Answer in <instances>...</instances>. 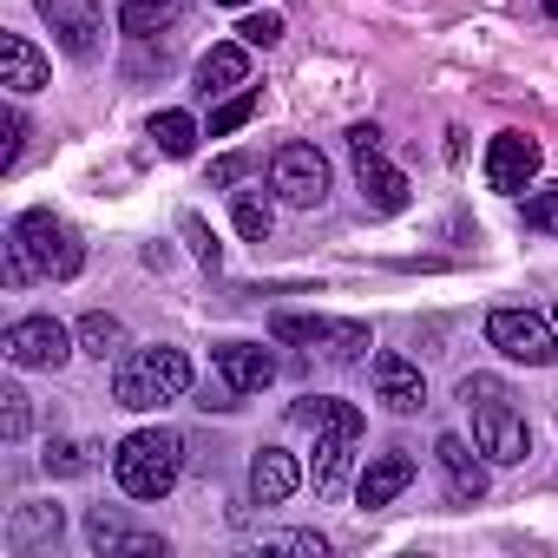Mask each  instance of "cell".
<instances>
[{"instance_id":"obj_35","label":"cell","mask_w":558,"mask_h":558,"mask_svg":"<svg viewBox=\"0 0 558 558\" xmlns=\"http://www.w3.org/2000/svg\"><path fill=\"white\" fill-rule=\"evenodd\" d=\"M250 171H256V158H250V151H230V158H210V184H217V191H230V184H243Z\"/></svg>"},{"instance_id":"obj_30","label":"cell","mask_w":558,"mask_h":558,"mask_svg":"<svg viewBox=\"0 0 558 558\" xmlns=\"http://www.w3.org/2000/svg\"><path fill=\"white\" fill-rule=\"evenodd\" d=\"M236 40H243V47H263V53H269L276 40H283V14H269V8L243 14V21H236Z\"/></svg>"},{"instance_id":"obj_32","label":"cell","mask_w":558,"mask_h":558,"mask_svg":"<svg viewBox=\"0 0 558 558\" xmlns=\"http://www.w3.org/2000/svg\"><path fill=\"white\" fill-rule=\"evenodd\" d=\"M0 276H8V290H27L34 276H40V269H34V256L21 250V236H14V230H8V243H0Z\"/></svg>"},{"instance_id":"obj_29","label":"cell","mask_w":558,"mask_h":558,"mask_svg":"<svg viewBox=\"0 0 558 558\" xmlns=\"http://www.w3.org/2000/svg\"><path fill=\"white\" fill-rule=\"evenodd\" d=\"M21 151H27V112H21V99H14L8 112H0V171H14Z\"/></svg>"},{"instance_id":"obj_25","label":"cell","mask_w":558,"mask_h":558,"mask_svg":"<svg viewBox=\"0 0 558 558\" xmlns=\"http://www.w3.org/2000/svg\"><path fill=\"white\" fill-rule=\"evenodd\" d=\"M27 434H34V395L21 381H0V440L21 447Z\"/></svg>"},{"instance_id":"obj_1","label":"cell","mask_w":558,"mask_h":558,"mask_svg":"<svg viewBox=\"0 0 558 558\" xmlns=\"http://www.w3.org/2000/svg\"><path fill=\"white\" fill-rule=\"evenodd\" d=\"M290 421L316 434L310 486H316L323 499H329V493H342V486H349V460H355V447H362V434H368L362 408H355V401H336V395H303V401L290 408Z\"/></svg>"},{"instance_id":"obj_5","label":"cell","mask_w":558,"mask_h":558,"mask_svg":"<svg viewBox=\"0 0 558 558\" xmlns=\"http://www.w3.org/2000/svg\"><path fill=\"white\" fill-rule=\"evenodd\" d=\"M14 236H21V250L34 256V269L47 276V283H73V276L86 269V243H80V230H73L53 204L21 210V217H14Z\"/></svg>"},{"instance_id":"obj_22","label":"cell","mask_w":558,"mask_h":558,"mask_svg":"<svg viewBox=\"0 0 558 558\" xmlns=\"http://www.w3.org/2000/svg\"><path fill=\"white\" fill-rule=\"evenodd\" d=\"M184 21V0H125L119 8V34L125 40H158Z\"/></svg>"},{"instance_id":"obj_27","label":"cell","mask_w":558,"mask_h":558,"mask_svg":"<svg viewBox=\"0 0 558 558\" xmlns=\"http://www.w3.org/2000/svg\"><path fill=\"white\" fill-rule=\"evenodd\" d=\"M236 230H243V243H269V230H276V204H269L263 191H236Z\"/></svg>"},{"instance_id":"obj_34","label":"cell","mask_w":558,"mask_h":558,"mask_svg":"<svg viewBox=\"0 0 558 558\" xmlns=\"http://www.w3.org/2000/svg\"><path fill=\"white\" fill-rule=\"evenodd\" d=\"M263 551H296V558H329V538L323 532H269Z\"/></svg>"},{"instance_id":"obj_23","label":"cell","mask_w":558,"mask_h":558,"mask_svg":"<svg viewBox=\"0 0 558 558\" xmlns=\"http://www.w3.org/2000/svg\"><path fill=\"white\" fill-rule=\"evenodd\" d=\"M73 336H80V349H86V355H99V362H119V355H125V323H119V316H106V310L80 316V329H73Z\"/></svg>"},{"instance_id":"obj_17","label":"cell","mask_w":558,"mask_h":558,"mask_svg":"<svg viewBox=\"0 0 558 558\" xmlns=\"http://www.w3.org/2000/svg\"><path fill=\"white\" fill-rule=\"evenodd\" d=\"M434 460H440V473H447V493H453V506H480V499H486L493 473H486V460L473 453V440H460V434H440V440H434Z\"/></svg>"},{"instance_id":"obj_6","label":"cell","mask_w":558,"mask_h":558,"mask_svg":"<svg viewBox=\"0 0 558 558\" xmlns=\"http://www.w3.org/2000/svg\"><path fill=\"white\" fill-rule=\"evenodd\" d=\"M269 336L290 342L303 355H323V362H362L375 349L368 323H336V316H303V310H276L269 316Z\"/></svg>"},{"instance_id":"obj_8","label":"cell","mask_w":558,"mask_h":558,"mask_svg":"<svg viewBox=\"0 0 558 558\" xmlns=\"http://www.w3.org/2000/svg\"><path fill=\"white\" fill-rule=\"evenodd\" d=\"M329 184H336V171H329V158H323L316 145H276V158H269V191L283 197V204L323 210V204H329Z\"/></svg>"},{"instance_id":"obj_16","label":"cell","mask_w":558,"mask_h":558,"mask_svg":"<svg viewBox=\"0 0 558 558\" xmlns=\"http://www.w3.org/2000/svg\"><path fill=\"white\" fill-rule=\"evenodd\" d=\"M210 368L223 375L230 395H263V388L276 381V355H269L263 342H217V349H210Z\"/></svg>"},{"instance_id":"obj_33","label":"cell","mask_w":558,"mask_h":558,"mask_svg":"<svg viewBox=\"0 0 558 558\" xmlns=\"http://www.w3.org/2000/svg\"><path fill=\"white\" fill-rule=\"evenodd\" d=\"M519 217H525V230H538V236H558V191H532V197L519 204Z\"/></svg>"},{"instance_id":"obj_10","label":"cell","mask_w":558,"mask_h":558,"mask_svg":"<svg viewBox=\"0 0 558 558\" xmlns=\"http://www.w3.org/2000/svg\"><path fill=\"white\" fill-rule=\"evenodd\" d=\"M34 14L53 27L60 53L99 60V47H106V8H99V0H34Z\"/></svg>"},{"instance_id":"obj_21","label":"cell","mask_w":558,"mask_h":558,"mask_svg":"<svg viewBox=\"0 0 558 558\" xmlns=\"http://www.w3.org/2000/svg\"><path fill=\"white\" fill-rule=\"evenodd\" d=\"M250 86V47L243 40H217L204 60H197V99H230V93H243Z\"/></svg>"},{"instance_id":"obj_2","label":"cell","mask_w":558,"mask_h":558,"mask_svg":"<svg viewBox=\"0 0 558 558\" xmlns=\"http://www.w3.org/2000/svg\"><path fill=\"white\" fill-rule=\"evenodd\" d=\"M460 408L473 421V447L493 460V466H525L532 453V427H525V408L512 401V388L499 375H460Z\"/></svg>"},{"instance_id":"obj_24","label":"cell","mask_w":558,"mask_h":558,"mask_svg":"<svg viewBox=\"0 0 558 558\" xmlns=\"http://www.w3.org/2000/svg\"><path fill=\"white\" fill-rule=\"evenodd\" d=\"M197 138H204V132H197L191 112H151V145H158L165 158H191Z\"/></svg>"},{"instance_id":"obj_4","label":"cell","mask_w":558,"mask_h":558,"mask_svg":"<svg viewBox=\"0 0 558 558\" xmlns=\"http://www.w3.org/2000/svg\"><path fill=\"white\" fill-rule=\"evenodd\" d=\"M112 473H119L125 499H165L178 486V473H184V440L171 427H138V434L119 440Z\"/></svg>"},{"instance_id":"obj_7","label":"cell","mask_w":558,"mask_h":558,"mask_svg":"<svg viewBox=\"0 0 558 558\" xmlns=\"http://www.w3.org/2000/svg\"><path fill=\"white\" fill-rule=\"evenodd\" d=\"M486 342L506 362H525V368H551L558 362V323L545 310H493L486 316Z\"/></svg>"},{"instance_id":"obj_3","label":"cell","mask_w":558,"mask_h":558,"mask_svg":"<svg viewBox=\"0 0 558 558\" xmlns=\"http://www.w3.org/2000/svg\"><path fill=\"white\" fill-rule=\"evenodd\" d=\"M191 395V355L171 349V342H151V349H125L119 355V375H112V401L132 408V414H151V408H171Z\"/></svg>"},{"instance_id":"obj_26","label":"cell","mask_w":558,"mask_h":558,"mask_svg":"<svg viewBox=\"0 0 558 558\" xmlns=\"http://www.w3.org/2000/svg\"><path fill=\"white\" fill-rule=\"evenodd\" d=\"M256 112H263V93H256V86L230 93L223 106H210V138H230V132H243V125H250Z\"/></svg>"},{"instance_id":"obj_11","label":"cell","mask_w":558,"mask_h":558,"mask_svg":"<svg viewBox=\"0 0 558 558\" xmlns=\"http://www.w3.org/2000/svg\"><path fill=\"white\" fill-rule=\"evenodd\" d=\"M538 165H545L538 138H525V132H493L486 138V184L499 197H525L532 178H538Z\"/></svg>"},{"instance_id":"obj_9","label":"cell","mask_w":558,"mask_h":558,"mask_svg":"<svg viewBox=\"0 0 558 558\" xmlns=\"http://www.w3.org/2000/svg\"><path fill=\"white\" fill-rule=\"evenodd\" d=\"M73 349H80V336L66 323H53V316H21V323L0 329V355L14 368H47L53 375V368L73 362Z\"/></svg>"},{"instance_id":"obj_28","label":"cell","mask_w":558,"mask_h":558,"mask_svg":"<svg viewBox=\"0 0 558 558\" xmlns=\"http://www.w3.org/2000/svg\"><path fill=\"white\" fill-rule=\"evenodd\" d=\"M47 473L53 480H80V473H93V447L86 440H47Z\"/></svg>"},{"instance_id":"obj_13","label":"cell","mask_w":558,"mask_h":558,"mask_svg":"<svg viewBox=\"0 0 558 558\" xmlns=\"http://www.w3.org/2000/svg\"><path fill=\"white\" fill-rule=\"evenodd\" d=\"M86 545H93L99 558H165V551H171L158 532H132L119 506H93V512H86Z\"/></svg>"},{"instance_id":"obj_18","label":"cell","mask_w":558,"mask_h":558,"mask_svg":"<svg viewBox=\"0 0 558 558\" xmlns=\"http://www.w3.org/2000/svg\"><path fill=\"white\" fill-rule=\"evenodd\" d=\"M408 486H414V453H408V447H381V453H368V466H362V480H355V499H362L368 512H381V506H395Z\"/></svg>"},{"instance_id":"obj_14","label":"cell","mask_w":558,"mask_h":558,"mask_svg":"<svg viewBox=\"0 0 558 558\" xmlns=\"http://www.w3.org/2000/svg\"><path fill=\"white\" fill-rule=\"evenodd\" d=\"M60 532H66V512H60L53 499H27V506L8 512V532H0V545H8L14 558H34V551H53Z\"/></svg>"},{"instance_id":"obj_36","label":"cell","mask_w":558,"mask_h":558,"mask_svg":"<svg viewBox=\"0 0 558 558\" xmlns=\"http://www.w3.org/2000/svg\"><path fill=\"white\" fill-rule=\"evenodd\" d=\"M381 145V125H349V151H375Z\"/></svg>"},{"instance_id":"obj_31","label":"cell","mask_w":558,"mask_h":558,"mask_svg":"<svg viewBox=\"0 0 558 558\" xmlns=\"http://www.w3.org/2000/svg\"><path fill=\"white\" fill-rule=\"evenodd\" d=\"M178 230H184V236H191V256H197V263H204V269H217V263H223V243H217V236H210V223H204V217H197V210H184V217H178Z\"/></svg>"},{"instance_id":"obj_15","label":"cell","mask_w":558,"mask_h":558,"mask_svg":"<svg viewBox=\"0 0 558 558\" xmlns=\"http://www.w3.org/2000/svg\"><path fill=\"white\" fill-rule=\"evenodd\" d=\"M355 191H362V204L381 210V217L408 210V171H401L381 145H375V151H355Z\"/></svg>"},{"instance_id":"obj_38","label":"cell","mask_w":558,"mask_h":558,"mask_svg":"<svg viewBox=\"0 0 558 558\" xmlns=\"http://www.w3.org/2000/svg\"><path fill=\"white\" fill-rule=\"evenodd\" d=\"M551 323H558V310H551Z\"/></svg>"},{"instance_id":"obj_12","label":"cell","mask_w":558,"mask_h":558,"mask_svg":"<svg viewBox=\"0 0 558 558\" xmlns=\"http://www.w3.org/2000/svg\"><path fill=\"white\" fill-rule=\"evenodd\" d=\"M368 375H375V401H381L388 414H421V408H427V375H421L414 355L381 349V355L368 362Z\"/></svg>"},{"instance_id":"obj_20","label":"cell","mask_w":558,"mask_h":558,"mask_svg":"<svg viewBox=\"0 0 558 558\" xmlns=\"http://www.w3.org/2000/svg\"><path fill=\"white\" fill-rule=\"evenodd\" d=\"M47 80H53V66L27 34H0V86L14 99H34V93H47Z\"/></svg>"},{"instance_id":"obj_37","label":"cell","mask_w":558,"mask_h":558,"mask_svg":"<svg viewBox=\"0 0 558 558\" xmlns=\"http://www.w3.org/2000/svg\"><path fill=\"white\" fill-rule=\"evenodd\" d=\"M217 8H256V0H217Z\"/></svg>"},{"instance_id":"obj_19","label":"cell","mask_w":558,"mask_h":558,"mask_svg":"<svg viewBox=\"0 0 558 558\" xmlns=\"http://www.w3.org/2000/svg\"><path fill=\"white\" fill-rule=\"evenodd\" d=\"M303 486V466L290 447H256L250 453V506H283Z\"/></svg>"}]
</instances>
